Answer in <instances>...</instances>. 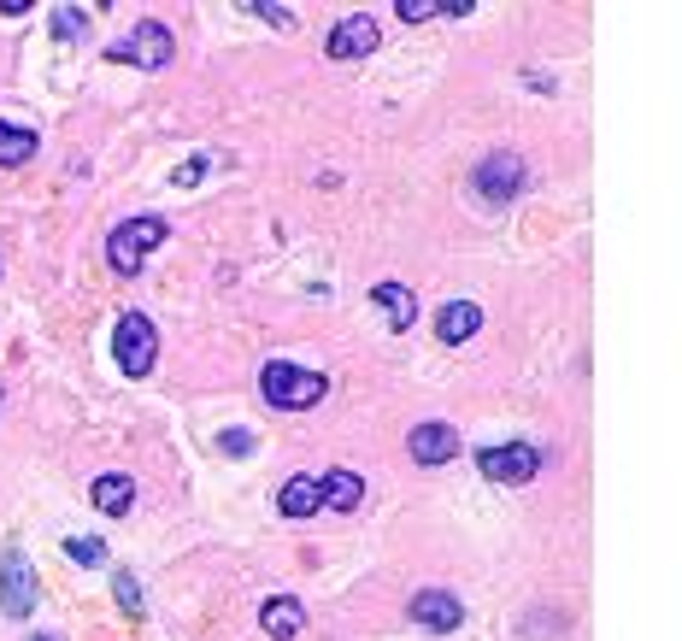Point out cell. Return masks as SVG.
I'll return each mask as SVG.
<instances>
[{
    "mask_svg": "<svg viewBox=\"0 0 682 641\" xmlns=\"http://www.w3.org/2000/svg\"><path fill=\"white\" fill-rule=\"evenodd\" d=\"M212 171V154H195V159H182L177 171H171V189H195V183Z\"/></svg>",
    "mask_w": 682,
    "mask_h": 641,
    "instance_id": "obj_21",
    "label": "cell"
},
{
    "mask_svg": "<svg viewBox=\"0 0 682 641\" xmlns=\"http://www.w3.org/2000/svg\"><path fill=\"white\" fill-rule=\"evenodd\" d=\"M395 12L406 18V24H424V18L442 12V0H395Z\"/></svg>",
    "mask_w": 682,
    "mask_h": 641,
    "instance_id": "obj_24",
    "label": "cell"
},
{
    "mask_svg": "<svg viewBox=\"0 0 682 641\" xmlns=\"http://www.w3.org/2000/svg\"><path fill=\"white\" fill-rule=\"evenodd\" d=\"M324 388H329L324 371H300V365H288V359H271V365L259 371V395H265V406H277V412L318 406Z\"/></svg>",
    "mask_w": 682,
    "mask_h": 641,
    "instance_id": "obj_1",
    "label": "cell"
},
{
    "mask_svg": "<svg viewBox=\"0 0 682 641\" xmlns=\"http://www.w3.org/2000/svg\"><path fill=\"white\" fill-rule=\"evenodd\" d=\"M524 89H542V95H553V77H547V71H524Z\"/></svg>",
    "mask_w": 682,
    "mask_h": 641,
    "instance_id": "obj_25",
    "label": "cell"
},
{
    "mask_svg": "<svg viewBox=\"0 0 682 641\" xmlns=\"http://www.w3.org/2000/svg\"><path fill=\"white\" fill-rule=\"evenodd\" d=\"M318 506H324V483H318V477H306V471H300V477H288V483L277 489V512H283V519H313Z\"/></svg>",
    "mask_w": 682,
    "mask_h": 641,
    "instance_id": "obj_13",
    "label": "cell"
},
{
    "mask_svg": "<svg viewBox=\"0 0 682 641\" xmlns=\"http://www.w3.org/2000/svg\"><path fill=\"white\" fill-rule=\"evenodd\" d=\"M370 300L383 306L388 324H395V329H412V318H418V300H412V288H406V283H395V277L370 288Z\"/></svg>",
    "mask_w": 682,
    "mask_h": 641,
    "instance_id": "obj_15",
    "label": "cell"
},
{
    "mask_svg": "<svg viewBox=\"0 0 682 641\" xmlns=\"http://www.w3.org/2000/svg\"><path fill=\"white\" fill-rule=\"evenodd\" d=\"M218 447L230 453V460H247V453H254V430H241V424L236 430H218Z\"/></svg>",
    "mask_w": 682,
    "mask_h": 641,
    "instance_id": "obj_23",
    "label": "cell"
},
{
    "mask_svg": "<svg viewBox=\"0 0 682 641\" xmlns=\"http://www.w3.org/2000/svg\"><path fill=\"white\" fill-rule=\"evenodd\" d=\"M36 130H12V124H0V165H7V171H18V165H30L36 159Z\"/></svg>",
    "mask_w": 682,
    "mask_h": 641,
    "instance_id": "obj_17",
    "label": "cell"
},
{
    "mask_svg": "<svg viewBox=\"0 0 682 641\" xmlns=\"http://www.w3.org/2000/svg\"><path fill=\"white\" fill-rule=\"evenodd\" d=\"M324 483V506L329 512H354L359 501H365V477H359V471H329V477H318Z\"/></svg>",
    "mask_w": 682,
    "mask_h": 641,
    "instance_id": "obj_16",
    "label": "cell"
},
{
    "mask_svg": "<svg viewBox=\"0 0 682 641\" xmlns=\"http://www.w3.org/2000/svg\"><path fill=\"white\" fill-rule=\"evenodd\" d=\"M30 641H53V635H30Z\"/></svg>",
    "mask_w": 682,
    "mask_h": 641,
    "instance_id": "obj_26",
    "label": "cell"
},
{
    "mask_svg": "<svg viewBox=\"0 0 682 641\" xmlns=\"http://www.w3.org/2000/svg\"><path fill=\"white\" fill-rule=\"evenodd\" d=\"M259 630L271 641H295L306 630V607L295 601V594H271V601L259 607Z\"/></svg>",
    "mask_w": 682,
    "mask_h": 641,
    "instance_id": "obj_11",
    "label": "cell"
},
{
    "mask_svg": "<svg viewBox=\"0 0 682 641\" xmlns=\"http://www.w3.org/2000/svg\"><path fill=\"white\" fill-rule=\"evenodd\" d=\"M241 12H259L265 24H277V30H295V12H288V7H277V0H247Z\"/></svg>",
    "mask_w": 682,
    "mask_h": 641,
    "instance_id": "obj_22",
    "label": "cell"
},
{
    "mask_svg": "<svg viewBox=\"0 0 682 641\" xmlns=\"http://www.w3.org/2000/svg\"><path fill=\"white\" fill-rule=\"evenodd\" d=\"M406 447H412V460H418V465H447V460H459L465 442H459V430H453V424L429 418V424H418L406 436Z\"/></svg>",
    "mask_w": 682,
    "mask_h": 641,
    "instance_id": "obj_10",
    "label": "cell"
},
{
    "mask_svg": "<svg viewBox=\"0 0 682 641\" xmlns=\"http://www.w3.org/2000/svg\"><path fill=\"white\" fill-rule=\"evenodd\" d=\"M477 471H483L488 483L524 489V483H535V471H542V447H535V442H501V447H483V453H477Z\"/></svg>",
    "mask_w": 682,
    "mask_h": 641,
    "instance_id": "obj_4",
    "label": "cell"
},
{
    "mask_svg": "<svg viewBox=\"0 0 682 641\" xmlns=\"http://www.w3.org/2000/svg\"><path fill=\"white\" fill-rule=\"evenodd\" d=\"M82 30H89V12H77V7H59L53 12V41H77Z\"/></svg>",
    "mask_w": 682,
    "mask_h": 641,
    "instance_id": "obj_20",
    "label": "cell"
},
{
    "mask_svg": "<svg viewBox=\"0 0 682 641\" xmlns=\"http://www.w3.org/2000/svg\"><path fill=\"white\" fill-rule=\"evenodd\" d=\"M171 53H177V36L165 30L159 18H141V24L123 36L107 59H130V66H141V71H165V66H171Z\"/></svg>",
    "mask_w": 682,
    "mask_h": 641,
    "instance_id": "obj_5",
    "label": "cell"
},
{
    "mask_svg": "<svg viewBox=\"0 0 682 641\" xmlns=\"http://www.w3.org/2000/svg\"><path fill=\"white\" fill-rule=\"evenodd\" d=\"M477 329H483V306H477V300H447L442 313H436V336H442L447 347L471 342Z\"/></svg>",
    "mask_w": 682,
    "mask_h": 641,
    "instance_id": "obj_12",
    "label": "cell"
},
{
    "mask_svg": "<svg viewBox=\"0 0 682 641\" xmlns=\"http://www.w3.org/2000/svg\"><path fill=\"white\" fill-rule=\"evenodd\" d=\"M377 41H383L377 18H365V12H347L342 24L324 36V53H329V59H342V66H347V59H370V53H377Z\"/></svg>",
    "mask_w": 682,
    "mask_h": 641,
    "instance_id": "obj_9",
    "label": "cell"
},
{
    "mask_svg": "<svg viewBox=\"0 0 682 641\" xmlns=\"http://www.w3.org/2000/svg\"><path fill=\"white\" fill-rule=\"evenodd\" d=\"M471 189H477L488 206L518 200V189H524V159L518 154H488L477 171H471Z\"/></svg>",
    "mask_w": 682,
    "mask_h": 641,
    "instance_id": "obj_7",
    "label": "cell"
},
{
    "mask_svg": "<svg viewBox=\"0 0 682 641\" xmlns=\"http://www.w3.org/2000/svg\"><path fill=\"white\" fill-rule=\"evenodd\" d=\"M112 594H118V607H123V618H130V624H141V618H148V607H141V583H136V571H118V576H112Z\"/></svg>",
    "mask_w": 682,
    "mask_h": 641,
    "instance_id": "obj_18",
    "label": "cell"
},
{
    "mask_svg": "<svg viewBox=\"0 0 682 641\" xmlns=\"http://www.w3.org/2000/svg\"><path fill=\"white\" fill-rule=\"evenodd\" d=\"M36 612V571L24 560V548H7V560H0V618H12V624H24Z\"/></svg>",
    "mask_w": 682,
    "mask_h": 641,
    "instance_id": "obj_6",
    "label": "cell"
},
{
    "mask_svg": "<svg viewBox=\"0 0 682 641\" xmlns=\"http://www.w3.org/2000/svg\"><path fill=\"white\" fill-rule=\"evenodd\" d=\"M112 354H118V371L123 377H148L154 359H159V329L148 313H123L118 329H112Z\"/></svg>",
    "mask_w": 682,
    "mask_h": 641,
    "instance_id": "obj_3",
    "label": "cell"
},
{
    "mask_svg": "<svg viewBox=\"0 0 682 641\" xmlns=\"http://www.w3.org/2000/svg\"><path fill=\"white\" fill-rule=\"evenodd\" d=\"M66 560H77V565H107V542H100V535H71Z\"/></svg>",
    "mask_w": 682,
    "mask_h": 641,
    "instance_id": "obj_19",
    "label": "cell"
},
{
    "mask_svg": "<svg viewBox=\"0 0 682 641\" xmlns=\"http://www.w3.org/2000/svg\"><path fill=\"white\" fill-rule=\"evenodd\" d=\"M412 624H418L424 635H453V630H459L465 624V601H459V594H447V589H418V594H412Z\"/></svg>",
    "mask_w": 682,
    "mask_h": 641,
    "instance_id": "obj_8",
    "label": "cell"
},
{
    "mask_svg": "<svg viewBox=\"0 0 682 641\" xmlns=\"http://www.w3.org/2000/svg\"><path fill=\"white\" fill-rule=\"evenodd\" d=\"M165 236H171V224H165L159 213H141V218H123L118 230L107 236V259L118 277H136L141 265H148L154 247H165Z\"/></svg>",
    "mask_w": 682,
    "mask_h": 641,
    "instance_id": "obj_2",
    "label": "cell"
},
{
    "mask_svg": "<svg viewBox=\"0 0 682 641\" xmlns=\"http://www.w3.org/2000/svg\"><path fill=\"white\" fill-rule=\"evenodd\" d=\"M89 501H95V512H107V519H123V512L136 506V483L123 477V471H100L95 489H89Z\"/></svg>",
    "mask_w": 682,
    "mask_h": 641,
    "instance_id": "obj_14",
    "label": "cell"
}]
</instances>
